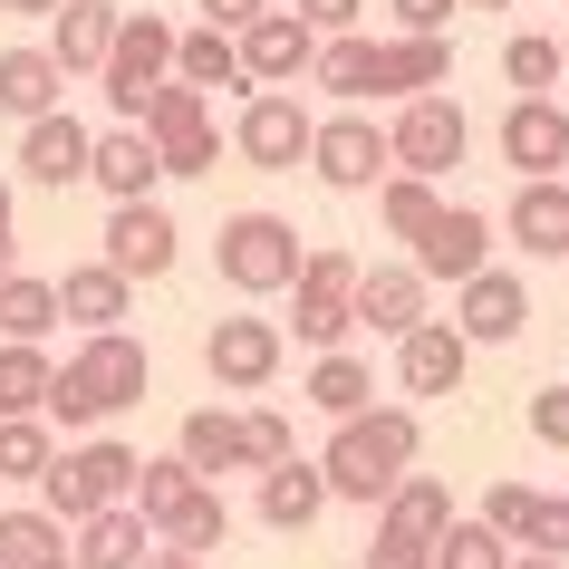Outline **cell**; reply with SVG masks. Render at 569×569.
Returning a JSON list of instances; mask_svg holds the SVG:
<instances>
[{
  "mask_svg": "<svg viewBox=\"0 0 569 569\" xmlns=\"http://www.w3.org/2000/svg\"><path fill=\"white\" fill-rule=\"evenodd\" d=\"M511 569H569V560H540V550H521V560H511Z\"/></svg>",
  "mask_w": 569,
  "mask_h": 569,
  "instance_id": "obj_55",
  "label": "cell"
},
{
  "mask_svg": "<svg viewBox=\"0 0 569 569\" xmlns=\"http://www.w3.org/2000/svg\"><path fill=\"white\" fill-rule=\"evenodd\" d=\"M300 396H309L329 425H358V416H377V367L348 358V348H338V358H309V387H300Z\"/></svg>",
  "mask_w": 569,
  "mask_h": 569,
  "instance_id": "obj_28",
  "label": "cell"
},
{
  "mask_svg": "<svg viewBox=\"0 0 569 569\" xmlns=\"http://www.w3.org/2000/svg\"><path fill=\"white\" fill-rule=\"evenodd\" d=\"M20 174L49 183V193L88 183L97 174V126H78L68 107H59V117H39V126H20Z\"/></svg>",
  "mask_w": 569,
  "mask_h": 569,
  "instance_id": "obj_15",
  "label": "cell"
},
{
  "mask_svg": "<svg viewBox=\"0 0 569 569\" xmlns=\"http://www.w3.org/2000/svg\"><path fill=\"white\" fill-rule=\"evenodd\" d=\"M241 445H251V473H280V463H300V435L280 406H241Z\"/></svg>",
  "mask_w": 569,
  "mask_h": 569,
  "instance_id": "obj_42",
  "label": "cell"
},
{
  "mask_svg": "<svg viewBox=\"0 0 569 569\" xmlns=\"http://www.w3.org/2000/svg\"><path fill=\"white\" fill-rule=\"evenodd\" d=\"M0 10H10V20H59L68 0H0Z\"/></svg>",
  "mask_w": 569,
  "mask_h": 569,
  "instance_id": "obj_53",
  "label": "cell"
},
{
  "mask_svg": "<svg viewBox=\"0 0 569 569\" xmlns=\"http://www.w3.org/2000/svg\"><path fill=\"white\" fill-rule=\"evenodd\" d=\"M117 30H126V10L117 0H68L59 20H49V59L68 68V78H107V59H117Z\"/></svg>",
  "mask_w": 569,
  "mask_h": 569,
  "instance_id": "obj_19",
  "label": "cell"
},
{
  "mask_svg": "<svg viewBox=\"0 0 569 569\" xmlns=\"http://www.w3.org/2000/svg\"><path fill=\"white\" fill-rule=\"evenodd\" d=\"M174 49H183L174 20H154V10H126L117 59H107V107H117V126H146V97H154V88H174Z\"/></svg>",
  "mask_w": 569,
  "mask_h": 569,
  "instance_id": "obj_4",
  "label": "cell"
},
{
  "mask_svg": "<svg viewBox=\"0 0 569 569\" xmlns=\"http://www.w3.org/2000/svg\"><path fill=\"white\" fill-rule=\"evenodd\" d=\"M203 126H212V97L203 88H183V78H174V88L146 97V136H154V146H183V136H203Z\"/></svg>",
  "mask_w": 569,
  "mask_h": 569,
  "instance_id": "obj_40",
  "label": "cell"
},
{
  "mask_svg": "<svg viewBox=\"0 0 569 569\" xmlns=\"http://www.w3.org/2000/svg\"><path fill=\"white\" fill-rule=\"evenodd\" d=\"M280 329L300 338L309 358H338V348L358 338V290H319V280H300V290H290V319H280Z\"/></svg>",
  "mask_w": 569,
  "mask_h": 569,
  "instance_id": "obj_25",
  "label": "cell"
},
{
  "mask_svg": "<svg viewBox=\"0 0 569 569\" xmlns=\"http://www.w3.org/2000/svg\"><path fill=\"white\" fill-rule=\"evenodd\" d=\"M164 540L146 531V511H97V521H78L68 531V560L78 569H146Z\"/></svg>",
  "mask_w": 569,
  "mask_h": 569,
  "instance_id": "obj_22",
  "label": "cell"
},
{
  "mask_svg": "<svg viewBox=\"0 0 569 569\" xmlns=\"http://www.w3.org/2000/svg\"><path fill=\"white\" fill-rule=\"evenodd\" d=\"M0 569H68V521H49V511H0Z\"/></svg>",
  "mask_w": 569,
  "mask_h": 569,
  "instance_id": "obj_33",
  "label": "cell"
},
{
  "mask_svg": "<svg viewBox=\"0 0 569 569\" xmlns=\"http://www.w3.org/2000/svg\"><path fill=\"white\" fill-rule=\"evenodd\" d=\"M212 261H222V290H241V300H270V290H300L309 241L290 232L280 212H232V222H222V241H212Z\"/></svg>",
  "mask_w": 569,
  "mask_h": 569,
  "instance_id": "obj_3",
  "label": "cell"
},
{
  "mask_svg": "<svg viewBox=\"0 0 569 569\" xmlns=\"http://www.w3.org/2000/svg\"><path fill=\"white\" fill-rule=\"evenodd\" d=\"M463 10H521V0H463Z\"/></svg>",
  "mask_w": 569,
  "mask_h": 569,
  "instance_id": "obj_56",
  "label": "cell"
},
{
  "mask_svg": "<svg viewBox=\"0 0 569 569\" xmlns=\"http://www.w3.org/2000/svg\"><path fill=\"white\" fill-rule=\"evenodd\" d=\"M531 445L569 453V387H540V396H531Z\"/></svg>",
  "mask_w": 569,
  "mask_h": 569,
  "instance_id": "obj_46",
  "label": "cell"
},
{
  "mask_svg": "<svg viewBox=\"0 0 569 569\" xmlns=\"http://www.w3.org/2000/svg\"><path fill=\"white\" fill-rule=\"evenodd\" d=\"M193 492H203V473H193L183 453H154V463H146V482H136V511H146V531H164V521H174V511L193 502Z\"/></svg>",
  "mask_w": 569,
  "mask_h": 569,
  "instance_id": "obj_39",
  "label": "cell"
},
{
  "mask_svg": "<svg viewBox=\"0 0 569 569\" xmlns=\"http://www.w3.org/2000/svg\"><path fill=\"white\" fill-rule=\"evenodd\" d=\"M463 367H473V338L453 329V319H425V329L396 348V387H406V396H453V387H463Z\"/></svg>",
  "mask_w": 569,
  "mask_h": 569,
  "instance_id": "obj_18",
  "label": "cell"
},
{
  "mask_svg": "<svg viewBox=\"0 0 569 569\" xmlns=\"http://www.w3.org/2000/svg\"><path fill=\"white\" fill-rule=\"evenodd\" d=\"M319 88L338 97V107H367V97H377V39H329V49H319Z\"/></svg>",
  "mask_w": 569,
  "mask_h": 569,
  "instance_id": "obj_36",
  "label": "cell"
},
{
  "mask_svg": "<svg viewBox=\"0 0 569 569\" xmlns=\"http://www.w3.org/2000/svg\"><path fill=\"white\" fill-rule=\"evenodd\" d=\"M136 482H146V453L117 445V435H97V445H68L59 463H49L39 511L78 531V521H97V511H136Z\"/></svg>",
  "mask_w": 569,
  "mask_h": 569,
  "instance_id": "obj_2",
  "label": "cell"
},
{
  "mask_svg": "<svg viewBox=\"0 0 569 569\" xmlns=\"http://www.w3.org/2000/svg\"><path fill=\"white\" fill-rule=\"evenodd\" d=\"M280 358H290V329L280 319H212L203 329V367H212V387L222 396H261L270 377H280Z\"/></svg>",
  "mask_w": 569,
  "mask_h": 569,
  "instance_id": "obj_8",
  "label": "cell"
},
{
  "mask_svg": "<svg viewBox=\"0 0 569 569\" xmlns=\"http://www.w3.org/2000/svg\"><path fill=\"white\" fill-rule=\"evenodd\" d=\"M309 174L329 183V193H377V183L396 174V146L387 126L358 117V107H338V117H319V146H309Z\"/></svg>",
  "mask_w": 569,
  "mask_h": 569,
  "instance_id": "obj_5",
  "label": "cell"
},
{
  "mask_svg": "<svg viewBox=\"0 0 569 569\" xmlns=\"http://www.w3.org/2000/svg\"><path fill=\"white\" fill-rule=\"evenodd\" d=\"M97 193H107V212L117 203H154V183H164V154H154V136L146 126H107L97 136Z\"/></svg>",
  "mask_w": 569,
  "mask_h": 569,
  "instance_id": "obj_17",
  "label": "cell"
},
{
  "mask_svg": "<svg viewBox=\"0 0 569 569\" xmlns=\"http://www.w3.org/2000/svg\"><path fill=\"white\" fill-rule=\"evenodd\" d=\"M502 78H511L521 97H550V88L569 78L560 39H550V30H511V39H502Z\"/></svg>",
  "mask_w": 569,
  "mask_h": 569,
  "instance_id": "obj_37",
  "label": "cell"
},
{
  "mask_svg": "<svg viewBox=\"0 0 569 569\" xmlns=\"http://www.w3.org/2000/svg\"><path fill=\"white\" fill-rule=\"evenodd\" d=\"M511 560H521V550H511L492 521H453L445 550H435V569H511Z\"/></svg>",
  "mask_w": 569,
  "mask_h": 569,
  "instance_id": "obj_41",
  "label": "cell"
},
{
  "mask_svg": "<svg viewBox=\"0 0 569 569\" xmlns=\"http://www.w3.org/2000/svg\"><path fill=\"white\" fill-rule=\"evenodd\" d=\"M146 569H203V560H183V550H154V560Z\"/></svg>",
  "mask_w": 569,
  "mask_h": 569,
  "instance_id": "obj_54",
  "label": "cell"
},
{
  "mask_svg": "<svg viewBox=\"0 0 569 569\" xmlns=\"http://www.w3.org/2000/svg\"><path fill=\"white\" fill-rule=\"evenodd\" d=\"M174 251H183V232H174V212H164V203H117V212H107V251H97V261L126 270V280H164Z\"/></svg>",
  "mask_w": 569,
  "mask_h": 569,
  "instance_id": "obj_12",
  "label": "cell"
},
{
  "mask_svg": "<svg viewBox=\"0 0 569 569\" xmlns=\"http://www.w3.org/2000/svg\"><path fill=\"white\" fill-rule=\"evenodd\" d=\"M49 463H59V425L49 416L0 425V482H49Z\"/></svg>",
  "mask_w": 569,
  "mask_h": 569,
  "instance_id": "obj_38",
  "label": "cell"
},
{
  "mask_svg": "<svg viewBox=\"0 0 569 569\" xmlns=\"http://www.w3.org/2000/svg\"><path fill=\"white\" fill-rule=\"evenodd\" d=\"M154 540H164V550H183V560H212V550L232 540V502H222V492L203 482V492H193V502H183V511H174V521H164Z\"/></svg>",
  "mask_w": 569,
  "mask_h": 569,
  "instance_id": "obj_35",
  "label": "cell"
},
{
  "mask_svg": "<svg viewBox=\"0 0 569 569\" xmlns=\"http://www.w3.org/2000/svg\"><path fill=\"white\" fill-rule=\"evenodd\" d=\"M193 10H203V30H251V20H270V0H193Z\"/></svg>",
  "mask_w": 569,
  "mask_h": 569,
  "instance_id": "obj_51",
  "label": "cell"
},
{
  "mask_svg": "<svg viewBox=\"0 0 569 569\" xmlns=\"http://www.w3.org/2000/svg\"><path fill=\"white\" fill-rule=\"evenodd\" d=\"M406 261H416L425 280H453V290H463V280H482V270H492V212L445 203V222H435V232H425Z\"/></svg>",
  "mask_w": 569,
  "mask_h": 569,
  "instance_id": "obj_13",
  "label": "cell"
},
{
  "mask_svg": "<svg viewBox=\"0 0 569 569\" xmlns=\"http://www.w3.org/2000/svg\"><path fill=\"white\" fill-rule=\"evenodd\" d=\"M59 97H68V68L49 59V39H20V49H0V117H20V126H39V117H59Z\"/></svg>",
  "mask_w": 569,
  "mask_h": 569,
  "instance_id": "obj_21",
  "label": "cell"
},
{
  "mask_svg": "<svg viewBox=\"0 0 569 569\" xmlns=\"http://www.w3.org/2000/svg\"><path fill=\"white\" fill-rule=\"evenodd\" d=\"M387 146H396V174H416V183H445L453 164H463V146H473V117H463L453 97H416V107H396Z\"/></svg>",
  "mask_w": 569,
  "mask_h": 569,
  "instance_id": "obj_7",
  "label": "cell"
},
{
  "mask_svg": "<svg viewBox=\"0 0 569 569\" xmlns=\"http://www.w3.org/2000/svg\"><path fill=\"white\" fill-rule=\"evenodd\" d=\"M453 329L473 338V348L521 338V329H531V280H521V270H482V280H463V290H453Z\"/></svg>",
  "mask_w": 569,
  "mask_h": 569,
  "instance_id": "obj_14",
  "label": "cell"
},
{
  "mask_svg": "<svg viewBox=\"0 0 569 569\" xmlns=\"http://www.w3.org/2000/svg\"><path fill=\"white\" fill-rule=\"evenodd\" d=\"M531 511H540V492H531L521 473H502L492 492H482V511H473V521H492V531H502L511 550H521V540H531Z\"/></svg>",
  "mask_w": 569,
  "mask_h": 569,
  "instance_id": "obj_43",
  "label": "cell"
},
{
  "mask_svg": "<svg viewBox=\"0 0 569 569\" xmlns=\"http://www.w3.org/2000/svg\"><path fill=\"white\" fill-rule=\"evenodd\" d=\"M309 146H319V117H309L290 88L251 97V107L232 117V154H241V164H261V174H300Z\"/></svg>",
  "mask_w": 569,
  "mask_h": 569,
  "instance_id": "obj_6",
  "label": "cell"
},
{
  "mask_svg": "<svg viewBox=\"0 0 569 569\" xmlns=\"http://www.w3.org/2000/svg\"><path fill=\"white\" fill-rule=\"evenodd\" d=\"M174 453L193 463V473H251V445H241V416L232 406H193V416L174 425Z\"/></svg>",
  "mask_w": 569,
  "mask_h": 569,
  "instance_id": "obj_26",
  "label": "cell"
},
{
  "mask_svg": "<svg viewBox=\"0 0 569 569\" xmlns=\"http://www.w3.org/2000/svg\"><path fill=\"white\" fill-rule=\"evenodd\" d=\"M416 445H425L416 406H377V416H358V425H338V435H329L319 473H329V492H338V502L387 511V502H396V482L416 473Z\"/></svg>",
  "mask_w": 569,
  "mask_h": 569,
  "instance_id": "obj_1",
  "label": "cell"
},
{
  "mask_svg": "<svg viewBox=\"0 0 569 569\" xmlns=\"http://www.w3.org/2000/svg\"><path fill=\"white\" fill-rule=\"evenodd\" d=\"M59 280H30V270H10L0 280V338L10 348H49V329H59Z\"/></svg>",
  "mask_w": 569,
  "mask_h": 569,
  "instance_id": "obj_30",
  "label": "cell"
},
{
  "mask_svg": "<svg viewBox=\"0 0 569 569\" xmlns=\"http://www.w3.org/2000/svg\"><path fill=\"white\" fill-rule=\"evenodd\" d=\"M329 502H338V492H329L319 463H280V473H261V521H270V531H309Z\"/></svg>",
  "mask_w": 569,
  "mask_h": 569,
  "instance_id": "obj_29",
  "label": "cell"
},
{
  "mask_svg": "<svg viewBox=\"0 0 569 569\" xmlns=\"http://www.w3.org/2000/svg\"><path fill=\"white\" fill-rule=\"evenodd\" d=\"M453 78V39H377V97H445Z\"/></svg>",
  "mask_w": 569,
  "mask_h": 569,
  "instance_id": "obj_23",
  "label": "cell"
},
{
  "mask_svg": "<svg viewBox=\"0 0 569 569\" xmlns=\"http://www.w3.org/2000/svg\"><path fill=\"white\" fill-rule=\"evenodd\" d=\"M358 329L396 338V348L425 329V270H416V261H367V280H358Z\"/></svg>",
  "mask_w": 569,
  "mask_h": 569,
  "instance_id": "obj_16",
  "label": "cell"
},
{
  "mask_svg": "<svg viewBox=\"0 0 569 569\" xmlns=\"http://www.w3.org/2000/svg\"><path fill=\"white\" fill-rule=\"evenodd\" d=\"M502 232L531 251V261H569V174L560 183H521L502 212Z\"/></svg>",
  "mask_w": 569,
  "mask_h": 569,
  "instance_id": "obj_24",
  "label": "cell"
},
{
  "mask_svg": "<svg viewBox=\"0 0 569 569\" xmlns=\"http://www.w3.org/2000/svg\"><path fill=\"white\" fill-rule=\"evenodd\" d=\"M49 425H59V435H78V445H97L107 406H97V396H88V387H78V377L59 367V387H49Z\"/></svg>",
  "mask_w": 569,
  "mask_h": 569,
  "instance_id": "obj_44",
  "label": "cell"
},
{
  "mask_svg": "<svg viewBox=\"0 0 569 569\" xmlns=\"http://www.w3.org/2000/svg\"><path fill=\"white\" fill-rule=\"evenodd\" d=\"M154 154H164V174H212V164H222V126L183 136V146H154Z\"/></svg>",
  "mask_w": 569,
  "mask_h": 569,
  "instance_id": "obj_48",
  "label": "cell"
},
{
  "mask_svg": "<svg viewBox=\"0 0 569 569\" xmlns=\"http://www.w3.org/2000/svg\"><path fill=\"white\" fill-rule=\"evenodd\" d=\"M319 49H329V39L309 30L300 10H270V20H251V30H241V78H251V97L300 88V78H319Z\"/></svg>",
  "mask_w": 569,
  "mask_h": 569,
  "instance_id": "obj_9",
  "label": "cell"
},
{
  "mask_svg": "<svg viewBox=\"0 0 569 569\" xmlns=\"http://www.w3.org/2000/svg\"><path fill=\"white\" fill-rule=\"evenodd\" d=\"M521 550H540V560H569V492H540L531 540H521Z\"/></svg>",
  "mask_w": 569,
  "mask_h": 569,
  "instance_id": "obj_45",
  "label": "cell"
},
{
  "mask_svg": "<svg viewBox=\"0 0 569 569\" xmlns=\"http://www.w3.org/2000/svg\"><path fill=\"white\" fill-rule=\"evenodd\" d=\"M387 10H396V39H445V20L463 0H387Z\"/></svg>",
  "mask_w": 569,
  "mask_h": 569,
  "instance_id": "obj_47",
  "label": "cell"
},
{
  "mask_svg": "<svg viewBox=\"0 0 569 569\" xmlns=\"http://www.w3.org/2000/svg\"><path fill=\"white\" fill-rule=\"evenodd\" d=\"M377 521L406 531V540H425V550H445V531L463 521V511H453V482L445 473H406V482H396V502L377 511Z\"/></svg>",
  "mask_w": 569,
  "mask_h": 569,
  "instance_id": "obj_27",
  "label": "cell"
},
{
  "mask_svg": "<svg viewBox=\"0 0 569 569\" xmlns=\"http://www.w3.org/2000/svg\"><path fill=\"white\" fill-rule=\"evenodd\" d=\"M290 10H300L319 39H358V10H367V0H290Z\"/></svg>",
  "mask_w": 569,
  "mask_h": 569,
  "instance_id": "obj_50",
  "label": "cell"
},
{
  "mask_svg": "<svg viewBox=\"0 0 569 569\" xmlns=\"http://www.w3.org/2000/svg\"><path fill=\"white\" fill-rule=\"evenodd\" d=\"M68 377L107 406V416H126V406H146V387H154V358H146V338H78V358H68Z\"/></svg>",
  "mask_w": 569,
  "mask_h": 569,
  "instance_id": "obj_11",
  "label": "cell"
},
{
  "mask_svg": "<svg viewBox=\"0 0 569 569\" xmlns=\"http://www.w3.org/2000/svg\"><path fill=\"white\" fill-rule=\"evenodd\" d=\"M10 251H20V203H10V183H0V280H10Z\"/></svg>",
  "mask_w": 569,
  "mask_h": 569,
  "instance_id": "obj_52",
  "label": "cell"
},
{
  "mask_svg": "<svg viewBox=\"0 0 569 569\" xmlns=\"http://www.w3.org/2000/svg\"><path fill=\"white\" fill-rule=\"evenodd\" d=\"M49 387H59V358H49V348H10V338H0V425L49 416Z\"/></svg>",
  "mask_w": 569,
  "mask_h": 569,
  "instance_id": "obj_32",
  "label": "cell"
},
{
  "mask_svg": "<svg viewBox=\"0 0 569 569\" xmlns=\"http://www.w3.org/2000/svg\"><path fill=\"white\" fill-rule=\"evenodd\" d=\"M377 222H387V241H406V251H416V241L445 222V193H435V183H416V174H387V183H377Z\"/></svg>",
  "mask_w": 569,
  "mask_h": 569,
  "instance_id": "obj_34",
  "label": "cell"
},
{
  "mask_svg": "<svg viewBox=\"0 0 569 569\" xmlns=\"http://www.w3.org/2000/svg\"><path fill=\"white\" fill-rule=\"evenodd\" d=\"M502 164L521 183H560L569 174V107L560 97H511L502 107Z\"/></svg>",
  "mask_w": 569,
  "mask_h": 569,
  "instance_id": "obj_10",
  "label": "cell"
},
{
  "mask_svg": "<svg viewBox=\"0 0 569 569\" xmlns=\"http://www.w3.org/2000/svg\"><path fill=\"white\" fill-rule=\"evenodd\" d=\"M59 309L78 319V338H117L126 309H136V280L107 261H78V270H59Z\"/></svg>",
  "mask_w": 569,
  "mask_h": 569,
  "instance_id": "obj_20",
  "label": "cell"
},
{
  "mask_svg": "<svg viewBox=\"0 0 569 569\" xmlns=\"http://www.w3.org/2000/svg\"><path fill=\"white\" fill-rule=\"evenodd\" d=\"M560 59H569V30H560Z\"/></svg>",
  "mask_w": 569,
  "mask_h": 569,
  "instance_id": "obj_57",
  "label": "cell"
},
{
  "mask_svg": "<svg viewBox=\"0 0 569 569\" xmlns=\"http://www.w3.org/2000/svg\"><path fill=\"white\" fill-rule=\"evenodd\" d=\"M174 78L183 88H241V107H251V78H241V39L232 30H183V49H174Z\"/></svg>",
  "mask_w": 569,
  "mask_h": 569,
  "instance_id": "obj_31",
  "label": "cell"
},
{
  "mask_svg": "<svg viewBox=\"0 0 569 569\" xmlns=\"http://www.w3.org/2000/svg\"><path fill=\"white\" fill-rule=\"evenodd\" d=\"M367 569H435V550H425V540H406V531H387V521H377V540H367Z\"/></svg>",
  "mask_w": 569,
  "mask_h": 569,
  "instance_id": "obj_49",
  "label": "cell"
}]
</instances>
